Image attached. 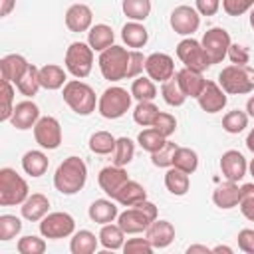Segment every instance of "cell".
Instances as JSON below:
<instances>
[{
    "label": "cell",
    "instance_id": "681fc988",
    "mask_svg": "<svg viewBox=\"0 0 254 254\" xmlns=\"http://www.w3.org/2000/svg\"><path fill=\"white\" fill-rule=\"evenodd\" d=\"M151 127H155L161 135H165L169 139L177 129V119H175V115H171L167 111H159V115H157V119H155V123Z\"/></svg>",
    "mask_w": 254,
    "mask_h": 254
},
{
    "label": "cell",
    "instance_id": "e7e4bbea",
    "mask_svg": "<svg viewBox=\"0 0 254 254\" xmlns=\"http://www.w3.org/2000/svg\"><path fill=\"white\" fill-rule=\"evenodd\" d=\"M250 26H252V28H254V8H252V10H250Z\"/></svg>",
    "mask_w": 254,
    "mask_h": 254
},
{
    "label": "cell",
    "instance_id": "9f6ffc18",
    "mask_svg": "<svg viewBox=\"0 0 254 254\" xmlns=\"http://www.w3.org/2000/svg\"><path fill=\"white\" fill-rule=\"evenodd\" d=\"M194 6L200 16H214L220 10V0H194Z\"/></svg>",
    "mask_w": 254,
    "mask_h": 254
},
{
    "label": "cell",
    "instance_id": "74e56055",
    "mask_svg": "<svg viewBox=\"0 0 254 254\" xmlns=\"http://www.w3.org/2000/svg\"><path fill=\"white\" fill-rule=\"evenodd\" d=\"M117 139L109 131H95L89 137V151L95 155H109L115 149Z\"/></svg>",
    "mask_w": 254,
    "mask_h": 254
},
{
    "label": "cell",
    "instance_id": "d6a6232c",
    "mask_svg": "<svg viewBox=\"0 0 254 254\" xmlns=\"http://www.w3.org/2000/svg\"><path fill=\"white\" fill-rule=\"evenodd\" d=\"M99 244L107 250H119L123 248L125 244V232L119 224H101V230H99Z\"/></svg>",
    "mask_w": 254,
    "mask_h": 254
},
{
    "label": "cell",
    "instance_id": "7dc6e473",
    "mask_svg": "<svg viewBox=\"0 0 254 254\" xmlns=\"http://www.w3.org/2000/svg\"><path fill=\"white\" fill-rule=\"evenodd\" d=\"M240 212L244 218L254 222V183H246L240 187V200H238Z\"/></svg>",
    "mask_w": 254,
    "mask_h": 254
},
{
    "label": "cell",
    "instance_id": "1f68e13d",
    "mask_svg": "<svg viewBox=\"0 0 254 254\" xmlns=\"http://www.w3.org/2000/svg\"><path fill=\"white\" fill-rule=\"evenodd\" d=\"M145 198H147L145 187L139 185L137 181H131V179H129V181L121 187V190L117 192L115 202H119V204H123V206H133V204H137V202H141V200H145Z\"/></svg>",
    "mask_w": 254,
    "mask_h": 254
},
{
    "label": "cell",
    "instance_id": "94428289",
    "mask_svg": "<svg viewBox=\"0 0 254 254\" xmlns=\"http://www.w3.org/2000/svg\"><path fill=\"white\" fill-rule=\"evenodd\" d=\"M246 147H248V151H252L254 153V129L248 133V137H246Z\"/></svg>",
    "mask_w": 254,
    "mask_h": 254
},
{
    "label": "cell",
    "instance_id": "e0dca14e",
    "mask_svg": "<svg viewBox=\"0 0 254 254\" xmlns=\"http://www.w3.org/2000/svg\"><path fill=\"white\" fill-rule=\"evenodd\" d=\"M220 171H222V177L226 181L238 183L244 179V175L248 171V163L240 151L230 149V151L222 153V157H220Z\"/></svg>",
    "mask_w": 254,
    "mask_h": 254
},
{
    "label": "cell",
    "instance_id": "f5cc1de1",
    "mask_svg": "<svg viewBox=\"0 0 254 254\" xmlns=\"http://www.w3.org/2000/svg\"><path fill=\"white\" fill-rule=\"evenodd\" d=\"M145 56L139 50H131L129 52V67H127V79H135L139 77V73L145 69Z\"/></svg>",
    "mask_w": 254,
    "mask_h": 254
},
{
    "label": "cell",
    "instance_id": "7c38bea8",
    "mask_svg": "<svg viewBox=\"0 0 254 254\" xmlns=\"http://www.w3.org/2000/svg\"><path fill=\"white\" fill-rule=\"evenodd\" d=\"M34 139L42 149L54 151L62 145V125L56 117L44 115L34 125Z\"/></svg>",
    "mask_w": 254,
    "mask_h": 254
},
{
    "label": "cell",
    "instance_id": "11a10c76",
    "mask_svg": "<svg viewBox=\"0 0 254 254\" xmlns=\"http://www.w3.org/2000/svg\"><path fill=\"white\" fill-rule=\"evenodd\" d=\"M238 240V248L246 254H254V230L252 228H242L236 236Z\"/></svg>",
    "mask_w": 254,
    "mask_h": 254
},
{
    "label": "cell",
    "instance_id": "6f0895ef",
    "mask_svg": "<svg viewBox=\"0 0 254 254\" xmlns=\"http://www.w3.org/2000/svg\"><path fill=\"white\" fill-rule=\"evenodd\" d=\"M16 6V0H0V16H8Z\"/></svg>",
    "mask_w": 254,
    "mask_h": 254
},
{
    "label": "cell",
    "instance_id": "2e32d148",
    "mask_svg": "<svg viewBox=\"0 0 254 254\" xmlns=\"http://www.w3.org/2000/svg\"><path fill=\"white\" fill-rule=\"evenodd\" d=\"M196 99H198L200 109L206 111V113H218V111H222L226 107V101H228L226 91L216 81H210V79H206V85H204L202 93Z\"/></svg>",
    "mask_w": 254,
    "mask_h": 254
},
{
    "label": "cell",
    "instance_id": "52a82bcc",
    "mask_svg": "<svg viewBox=\"0 0 254 254\" xmlns=\"http://www.w3.org/2000/svg\"><path fill=\"white\" fill-rule=\"evenodd\" d=\"M28 196H30V189L24 177H20L10 167L0 169V204L2 206L22 204Z\"/></svg>",
    "mask_w": 254,
    "mask_h": 254
},
{
    "label": "cell",
    "instance_id": "d6986e66",
    "mask_svg": "<svg viewBox=\"0 0 254 254\" xmlns=\"http://www.w3.org/2000/svg\"><path fill=\"white\" fill-rule=\"evenodd\" d=\"M93 24V12L87 4H71L65 12V26L69 32H87Z\"/></svg>",
    "mask_w": 254,
    "mask_h": 254
},
{
    "label": "cell",
    "instance_id": "ac0fdd59",
    "mask_svg": "<svg viewBox=\"0 0 254 254\" xmlns=\"http://www.w3.org/2000/svg\"><path fill=\"white\" fill-rule=\"evenodd\" d=\"M40 119V107L30 101V99H24L20 103L14 105V113L10 117V123L20 129V131H26V129H32Z\"/></svg>",
    "mask_w": 254,
    "mask_h": 254
},
{
    "label": "cell",
    "instance_id": "d4e9b609",
    "mask_svg": "<svg viewBox=\"0 0 254 254\" xmlns=\"http://www.w3.org/2000/svg\"><path fill=\"white\" fill-rule=\"evenodd\" d=\"M87 214L97 224H109V222H115V218L119 216V208L113 202V198L111 200L109 198H97L89 204Z\"/></svg>",
    "mask_w": 254,
    "mask_h": 254
},
{
    "label": "cell",
    "instance_id": "7402d4cb",
    "mask_svg": "<svg viewBox=\"0 0 254 254\" xmlns=\"http://www.w3.org/2000/svg\"><path fill=\"white\" fill-rule=\"evenodd\" d=\"M22 216L26 218V220H30V222H40L46 214H48V210H50V200H48V196L46 194H42V192H32L24 202H22Z\"/></svg>",
    "mask_w": 254,
    "mask_h": 254
},
{
    "label": "cell",
    "instance_id": "7a4b0ae2",
    "mask_svg": "<svg viewBox=\"0 0 254 254\" xmlns=\"http://www.w3.org/2000/svg\"><path fill=\"white\" fill-rule=\"evenodd\" d=\"M64 101L67 103V107L77 113V115H91L95 111V105H97V97H95V91L91 85H87L85 81L81 79H67V83L64 85Z\"/></svg>",
    "mask_w": 254,
    "mask_h": 254
},
{
    "label": "cell",
    "instance_id": "603a6c76",
    "mask_svg": "<svg viewBox=\"0 0 254 254\" xmlns=\"http://www.w3.org/2000/svg\"><path fill=\"white\" fill-rule=\"evenodd\" d=\"M238 200H240V187L234 181H226L218 185L212 192V202L222 210H230L238 206Z\"/></svg>",
    "mask_w": 254,
    "mask_h": 254
},
{
    "label": "cell",
    "instance_id": "484cf974",
    "mask_svg": "<svg viewBox=\"0 0 254 254\" xmlns=\"http://www.w3.org/2000/svg\"><path fill=\"white\" fill-rule=\"evenodd\" d=\"M40 83H42L44 89L56 91V89H60V87H64L67 83V75H65L62 65L46 64V65L40 67Z\"/></svg>",
    "mask_w": 254,
    "mask_h": 254
},
{
    "label": "cell",
    "instance_id": "30bf717a",
    "mask_svg": "<svg viewBox=\"0 0 254 254\" xmlns=\"http://www.w3.org/2000/svg\"><path fill=\"white\" fill-rule=\"evenodd\" d=\"M177 58L185 64V67L194 71H204L206 67H210V60L204 54L202 44L194 38H185L177 44Z\"/></svg>",
    "mask_w": 254,
    "mask_h": 254
},
{
    "label": "cell",
    "instance_id": "4316f807",
    "mask_svg": "<svg viewBox=\"0 0 254 254\" xmlns=\"http://www.w3.org/2000/svg\"><path fill=\"white\" fill-rule=\"evenodd\" d=\"M50 167V159L44 151H26L24 157H22V169L26 175L30 177H42Z\"/></svg>",
    "mask_w": 254,
    "mask_h": 254
},
{
    "label": "cell",
    "instance_id": "7bdbcfd3",
    "mask_svg": "<svg viewBox=\"0 0 254 254\" xmlns=\"http://www.w3.org/2000/svg\"><path fill=\"white\" fill-rule=\"evenodd\" d=\"M246 127H248V113L246 111L234 109V111H228L222 117V129L230 135H236V133L244 131Z\"/></svg>",
    "mask_w": 254,
    "mask_h": 254
},
{
    "label": "cell",
    "instance_id": "277c9868",
    "mask_svg": "<svg viewBox=\"0 0 254 254\" xmlns=\"http://www.w3.org/2000/svg\"><path fill=\"white\" fill-rule=\"evenodd\" d=\"M218 85L230 95H244L254 91V69L246 64H230L218 73Z\"/></svg>",
    "mask_w": 254,
    "mask_h": 254
},
{
    "label": "cell",
    "instance_id": "cb8c5ba5",
    "mask_svg": "<svg viewBox=\"0 0 254 254\" xmlns=\"http://www.w3.org/2000/svg\"><path fill=\"white\" fill-rule=\"evenodd\" d=\"M177 79L185 91L187 97H198L206 85V79L202 77V71H194V69H189V67H183L177 71Z\"/></svg>",
    "mask_w": 254,
    "mask_h": 254
},
{
    "label": "cell",
    "instance_id": "db71d44e",
    "mask_svg": "<svg viewBox=\"0 0 254 254\" xmlns=\"http://www.w3.org/2000/svg\"><path fill=\"white\" fill-rule=\"evenodd\" d=\"M226 58H228L232 64H240V65H246V64L250 62V54H248V50H246L244 46H240V44H230Z\"/></svg>",
    "mask_w": 254,
    "mask_h": 254
},
{
    "label": "cell",
    "instance_id": "f1b7e54d",
    "mask_svg": "<svg viewBox=\"0 0 254 254\" xmlns=\"http://www.w3.org/2000/svg\"><path fill=\"white\" fill-rule=\"evenodd\" d=\"M165 187L175 196L187 194L189 192V187H190L189 173H185V171H181L177 167H169V171L165 173Z\"/></svg>",
    "mask_w": 254,
    "mask_h": 254
},
{
    "label": "cell",
    "instance_id": "836d02e7",
    "mask_svg": "<svg viewBox=\"0 0 254 254\" xmlns=\"http://www.w3.org/2000/svg\"><path fill=\"white\" fill-rule=\"evenodd\" d=\"M161 95H163L165 103L171 105V107H181V105L187 101V95H185V91H183V87H181V83H179V79H177V73H175L171 79L163 81V85H161Z\"/></svg>",
    "mask_w": 254,
    "mask_h": 254
},
{
    "label": "cell",
    "instance_id": "816d5d0a",
    "mask_svg": "<svg viewBox=\"0 0 254 254\" xmlns=\"http://www.w3.org/2000/svg\"><path fill=\"white\" fill-rule=\"evenodd\" d=\"M254 8V0H222V10L228 16H242Z\"/></svg>",
    "mask_w": 254,
    "mask_h": 254
},
{
    "label": "cell",
    "instance_id": "8d00e7d4",
    "mask_svg": "<svg viewBox=\"0 0 254 254\" xmlns=\"http://www.w3.org/2000/svg\"><path fill=\"white\" fill-rule=\"evenodd\" d=\"M137 143H139V147H141L143 151L155 153V151H159V149L167 143V137L161 135L155 127H147V129H143V131L137 135Z\"/></svg>",
    "mask_w": 254,
    "mask_h": 254
},
{
    "label": "cell",
    "instance_id": "8fae6325",
    "mask_svg": "<svg viewBox=\"0 0 254 254\" xmlns=\"http://www.w3.org/2000/svg\"><path fill=\"white\" fill-rule=\"evenodd\" d=\"M200 44L204 48V54L210 60V65H212V64H220L226 58L232 42H230V34L224 28H210L204 32Z\"/></svg>",
    "mask_w": 254,
    "mask_h": 254
},
{
    "label": "cell",
    "instance_id": "ab89813d",
    "mask_svg": "<svg viewBox=\"0 0 254 254\" xmlns=\"http://www.w3.org/2000/svg\"><path fill=\"white\" fill-rule=\"evenodd\" d=\"M111 155H113V165L125 167V165H129V163L133 161V157H135V143H133L129 137H119Z\"/></svg>",
    "mask_w": 254,
    "mask_h": 254
},
{
    "label": "cell",
    "instance_id": "44dd1931",
    "mask_svg": "<svg viewBox=\"0 0 254 254\" xmlns=\"http://www.w3.org/2000/svg\"><path fill=\"white\" fill-rule=\"evenodd\" d=\"M30 67L28 60L20 54H8L0 60V73H2V79L6 81H12L14 85L20 81V77L26 73V69Z\"/></svg>",
    "mask_w": 254,
    "mask_h": 254
},
{
    "label": "cell",
    "instance_id": "f907efd6",
    "mask_svg": "<svg viewBox=\"0 0 254 254\" xmlns=\"http://www.w3.org/2000/svg\"><path fill=\"white\" fill-rule=\"evenodd\" d=\"M155 248L147 238H127V242L123 244V252L125 254H151Z\"/></svg>",
    "mask_w": 254,
    "mask_h": 254
},
{
    "label": "cell",
    "instance_id": "4fadbf2b",
    "mask_svg": "<svg viewBox=\"0 0 254 254\" xmlns=\"http://www.w3.org/2000/svg\"><path fill=\"white\" fill-rule=\"evenodd\" d=\"M171 28L175 30V34L179 36H192L198 26H200V14L196 12V8L181 4L171 12Z\"/></svg>",
    "mask_w": 254,
    "mask_h": 254
},
{
    "label": "cell",
    "instance_id": "60d3db41",
    "mask_svg": "<svg viewBox=\"0 0 254 254\" xmlns=\"http://www.w3.org/2000/svg\"><path fill=\"white\" fill-rule=\"evenodd\" d=\"M173 167L185 171V173H194L198 167V155L196 151H192L190 147H179L175 151V159H173Z\"/></svg>",
    "mask_w": 254,
    "mask_h": 254
},
{
    "label": "cell",
    "instance_id": "f546056e",
    "mask_svg": "<svg viewBox=\"0 0 254 254\" xmlns=\"http://www.w3.org/2000/svg\"><path fill=\"white\" fill-rule=\"evenodd\" d=\"M121 38L129 48H143L149 42V32L141 22L131 20L121 28Z\"/></svg>",
    "mask_w": 254,
    "mask_h": 254
},
{
    "label": "cell",
    "instance_id": "6125c7cd",
    "mask_svg": "<svg viewBox=\"0 0 254 254\" xmlns=\"http://www.w3.org/2000/svg\"><path fill=\"white\" fill-rule=\"evenodd\" d=\"M212 252H226V254H232V248H228V246H222V244H220V246H214V248H212Z\"/></svg>",
    "mask_w": 254,
    "mask_h": 254
},
{
    "label": "cell",
    "instance_id": "e575fe53",
    "mask_svg": "<svg viewBox=\"0 0 254 254\" xmlns=\"http://www.w3.org/2000/svg\"><path fill=\"white\" fill-rule=\"evenodd\" d=\"M16 87H18V91L24 97H34L38 93V89L42 87V83H40V67H36L34 64H30V67L20 77V81L16 83Z\"/></svg>",
    "mask_w": 254,
    "mask_h": 254
},
{
    "label": "cell",
    "instance_id": "f35d334b",
    "mask_svg": "<svg viewBox=\"0 0 254 254\" xmlns=\"http://www.w3.org/2000/svg\"><path fill=\"white\" fill-rule=\"evenodd\" d=\"M121 8H123V14L129 20L143 22V20L149 18L153 6H151V0H123Z\"/></svg>",
    "mask_w": 254,
    "mask_h": 254
},
{
    "label": "cell",
    "instance_id": "680465c9",
    "mask_svg": "<svg viewBox=\"0 0 254 254\" xmlns=\"http://www.w3.org/2000/svg\"><path fill=\"white\" fill-rule=\"evenodd\" d=\"M194 252L208 254V252H212V248H208V246H204V244H192V246L187 248V254H194Z\"/></svg>",
    "mask_w": 254,
    "mask_h": 254
},
{
    "label": "cell",
    "instance_id": "ba28073f",
    "mask_svg": "<svg viewBox=\"0 0 254 254\" xmlns=\"http://www.w3.org/2000/svg\"><path fill=\"white\" fill-rule=\"evenodd\" d=\"M65 69L77 77L83 79L91 73L93 67V48L85 42H73L69 44V48L65 50V58H64Z\"/></svg>",
    "mask_w": 254,
    "mask_h": 254
},
{
    "label": "cell",
    "instance_id": "d590c367",
    "mask_svg": "<svg viewBox=\"0 0 254 254\" xmlns=\"http://www.w3.org/2000/svg\"><path fill=\"white\" fill-rule=\"evenodd\" d=\"M131 95L137 101H153L157 97V87L155 81L147 75V77H135L131 83Z\"/></svg>",
    "mask_w": 254,
    "mask_h": 254
},
{
    "label": "cell",
    "instance_id": "ee69618b",
    "mask_svg": "<svg viewBox=\"0 0 254 254\" xmlns=\"http://www.w3.org/2000/svg\"><path fill=\"white\" fill-rule=\"evenodd\" d=\"M22 232V220L14 214H2L0 216V240H12Z\"/></svg>",
    "mask_w": 254,
    "mask_h": 254
},
{
    "label": "cell",
    "instance_id": "4dcf8cb0",
    "mask_svg": "<svg viewBox=\"0 0 254 254\" xmlns=\"http://www.w3.org/2000/svg\"><path fill=\"white\" fill-rule=\"evenodd\" d=\"M97 244H99V236L95 238V234L89 230H77L71 234L69 250L71 254H93L97 250Z\"/></svg>",
    "mask_w": 254,
    "mask_h": 254
},
{
    "label": "cell",
    "instance_id": "5b68a950",
    "mask_svg": "<svg viewBox=\"0 0 254 254\" xmlns=\"http://www.w3.org/2000/svg\"><path fill=\"white\" fill-rule=\"evenodd\" d=\"M99 71L107 81H121L127 77L129 67V50L121 46H109L107 50L99 52Z\"/></svg>",
    "mask_w": 254,
    "mask_h": 254
},
{
    "label": "cell",
    "instance_id": "9c48e42d",
    "mask_svg": "<svg viewBox=\"0 0 254 254\" xmlns=\"http://www.w3.org/2000/svg\"><path fill=\"white\" fill-rule=\"evenodd\" d=\"M75 232V220L67 212H48L40 220V234L50 240L67 238Z\"/></svg>",
    "mask_w": 254,
    "mask_h": 254
},
{
    "label": "cell",
    "instance_id": "c3c4849f",
    "mask_svg": "<svg viewBox=\"0 0 254 254\" xmlns=\"http://www.w3.org/2000/svg\"><path fill=\"white\" fill-rule=\"evenodd\" d=\"M14 113V83L2 79V111H0V119L2 121H10Z\"/></svg>",
    "mask_w": 254,
    "mask_h": 254
},
{
    "label": "cell",
    "instance_id": "83f0119b",
    "mask_svg": "<svg viewBox=\"0 0 254 254\" xmlns=\"http://www.w3.org/2000/svg\"><path fill=\"white\" fill-rule=\"evenodd\" d=\"M113 40H115V34L107 24H95L87 32V44L93 48V52L107 50L109 46H113Z\"/></svg>",
    "mask_w": 254,
    "mask_h": 254
},
{
    "label": "cell",
    "instance_id": "5bb4252c",
    "mask_svg": "<svg viewBox=\"0 0 254 254\" xmlns=\"http://www.w3.org/2000/svg\"><path fill=\"white\" fill-rule=\"evenodd\" d=\"M145 71L147 75L153 79V81H167L171 79L177 71H175V62L169 54H163V52H155L151 56H147L145 60Z\"/></svg>",
    "mask_w": 254,
    "mask_h": 254
},
{
    "label": "cell",
    "instance_id": "6da1fadb",
    "mask_svg": "<svg viewBox=\"0 0 254 254\" xmlns=\"http://www.w3.org/2000/svg\"><path fill=\"white\" fill-rule=\"evenodd\" d=\"M85 181H87V165L83 163V159L75 155L64 159L54 173V187L58 192L65 196L77 194L85 187Z\"/></svg>",
    "mask_w": 254,
    "mask_h": 254
},
{
    "label": "cell",
    "instance_id": "8992f818",
    "mask_svg": "<svg viewBox=\"0 0 254 254\" xmlns=\"http://www.w3.org/2000/svg\"><path fill=\"white\" fill-rule=\"evenodd\" d=\"M131 101H133L131 91H127L125 87H119V85H111L99 95L97 111L105 119H119L129 111Z\"/></svg>",
    "mask_w": 254,
    "mask_h": 254
},
{
    "label": "cell",
    "instance_id": "91938a15",
    "mask_svg": "<svg viewBox=\"0 0 254 254\" xmlns=\"http://www.w3.org/2000/svg\"><path fill=\"white\" fill-rule=\"evenodd\" d=\"M246 113H248V117H254V95L246 101Z\"/></svg>",
    "mask_w": 254,
    "mask_h": 254
},
{
    "label": "cell",
    "instance_id": "f6af8a7d",
    "mask_svg": "<svg viewBox=\"0 0 254 254\" xmlns=\"http://www.w3.org/2000/svg\"><path fill=\"white\" fill-rule=\"evenodd\" d=\"M177 149H179V145L167 139V143H165L159 151L151 153V163H153L155 167H163V169H165V167H173V159H175V151H177Z\"/></svg>",
    "mask_w": 254,
    "mask_h": 254
},
{
    "label": "cell",
    "instance_id": "be15d7a7",
    "mask_svg": "<svg viewBox=\"0 0 254 254\" xmlns=\"http://www.w3.org/2000/svg\"><path fill=\"white\" fill-rule=\"evenodd\" d=\"M248 171H250V175H252V177H254V159H252V161H250V165H248Z\"/></svg>",
    "mask_w": 254,
    "mask_h": 254
},
{
    "label": "cell",
    "instance_id": "bcb514c9",
    "mask_svg": "<svg viewBox=\"0 0 254 254\" xmlns=\"http://www.w3.org/2000/svg\"><path fill=\"white\" fill-rule=\"evenodd\" d=\"M16 250L20 254H44L46 252V240L40 238V236L28 234V236H22L16 242Z\"/></svg>",
    "mask_w": 254,
    "mask_h": 254
},
{
    "label": "cell",
    "instance_id": "9a60e30c",
    "mask_svg": "<svg viewBox=\"0 0 254 254\" xmlns=\"http://www.w3.org/2000/svg\"><path fill=\"white\" fill-rule=\"evenodd\" d=\"M127 181H129L127 171H125L123 167H117V165L103 167V169L99 171V175H97V183H99L101 190H103L109 198H113V200H115L117 192L121 190V187H123Z\"/></svg>",
    "mask_w": 254,
    "mask_h": 254
},
{
    "label": "cell",
    "instance_id": "b9f144b4",
    "mask_svg": "<svg viewBox=\"0 0 254 254\" xmlns=\"http://www.w3.org/2000/svg\"><path fill=\"white\" fill-rule=\"evenodd\" d=\"M159 115V107L153 101H139L137 107L133 109V119L141 127H151Z\"/></svg>",
    "mask_w": 254,
    "mask_h": 254
},
{
    "label": "cell",
    "instance_id": "ffe728a7",
    "mask_svg": "<svg viewBox=\"0 0 254 254\" xmlns=\"http://www.w3.org/2000/svg\"><path fill=\"white\" fill-rule=\"evenodd\" d=\"M145 238L153 244V248H167L175 240V226L169 220L157 218L147 226Z\"/></svg>",
    "mask_w": 254,
    "mask_h": 254
},
{
    "label": "cell",
    "instance_id": "3957f363",
    "mask_svg": "<svg viewBox=\"0 0 254 254\" xmlns=\"http://www.w3.org/2000/svg\"><path fill=\"white\" fill-rule=\"evenodd\" d=\"M153 220H157V206L147 198L129 206L127 210L119 212V216H117V224L123 228L125 234L145 232Z\"/></svg>",
    "mask_w": 254,
    "mask_h": 254
}]
</instances>
